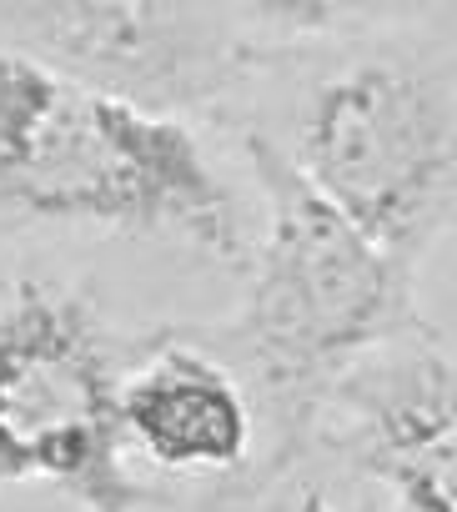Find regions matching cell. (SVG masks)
<instances>
[{
  "mask_svg": "<svg viewBox=\"0 0 457 512\" xmlns=\"http://www.w3.org/2000/svg\"><path fill=\"white\" fill-rule=\"evenodd\" d=\"M257 136L392 262L427 277L457 221L447 0H262V51L211 126Z\"/></svg>",
  "mask_w": 457,
  "mask_h": 512,
  "instance_id": "cell-1",
  "label": "cell"
},
{
  "mask_svg": "<svg viewBox=\"0 0 457 512\" xmlns=\"http://www.w3.org/2000/svg\"><path fill=\"white\" fill-rule=\"evenodd\" d=\"M11 236L242 272L257 196L216 131L111 101L0 41V241Z\"/></svg>",
  "mask_w": 457,
  "mask_h": 512,
  "instance_id": "cell-2",
  "label": "cell"
},
{
  "mask_svg": "<svg viewBox=\"0 0 457 512\" xmlns=\"http://www.w3.org/2000/svg\"><path fill=\"white\" fill-rule=\"evenodd\" d=\"M257 196V236L232 317L206 327L267 412L277 467L302 452L342 372L422 322V277L372 246L257 136H221Z\"/></svg>",
  "mask_w": 457,
  "mask_h": 512,
  "instance_id": "cell-3",
  "label": "cell"
},
{
  "mask_svg": "<svg viewBox=\"0 0 457 512\" xmlns=\"http://www.w3.org/2000/svg\"><path fill=\"white\" fill-rule=\"evenodd\" d=\"M131 342L76 272L21 256L0 272V492L51 487L86 512H151L116 427Z\"/></svg>",
  "mask_w": 457,
  "mask_h": 512,
  "instance_id": "cell-4",
  "label": "cell"
},
{
  "mask_svg": "<svg viewBox=\"0 0 457 512\" xmlns=\"http://www.w3.org/2000/svg\"><path fill=\"white\" fill-rule=\"evenodd\" d=\"M0 41L111 101L211 131L262 51V0H0Z\"/></svg>",
  "mask_w": 457,
  "mask_h": 512,
  "instance_id": "cell-5",
  "label": "cell"
},
{
  "mask_svg": "<svg viewBox=\"0 0 457 512\" xmlns=\"http://www.w3.org/2000/svg\"><path fill=\"white\" fill-rule=\"evenodd\" d=\"M382 512H457V362L437 317L412 322L317 402L302 452Z\"/></svg>",
  "mask_w": 457,
  "mask_h": 512,
  "instance_id": "cell-6",
  "label": "cell"
},
{
  "mask_svg": "<svg viewBox=\"0 0 457 512\" xmlns=\"http://www.w3.org/2000/svg\"><path fill=\"white\" fill-rule=\"evenodd\" d=\"M116 427L126 467L151 497L156 482H247L262 467V437H272L262 402L206 327H161L131 342L116 387Z\"/></svg>",
  "mask_w": 457,
  "mask_h": 512,
  "instance_id": "cell-7",
  "label": "cell"
},
{
  "mask_svg": "<svg viewBox=\"0 0 457 512\" xmlns=\"http://www.w3.org/2000/svg\"><path fill=\"white\" fill-rule=\"evenodd\" d=\"M221 512H382L372 497H362L352 482H342L332 467L312 457H292L242 497L221 502Z\"/></svg>",
  "mask_w": 457,
  "mask_h": 512,
  "instance_id": "cell-8",
  "label": "cell"
}]
</instances>
